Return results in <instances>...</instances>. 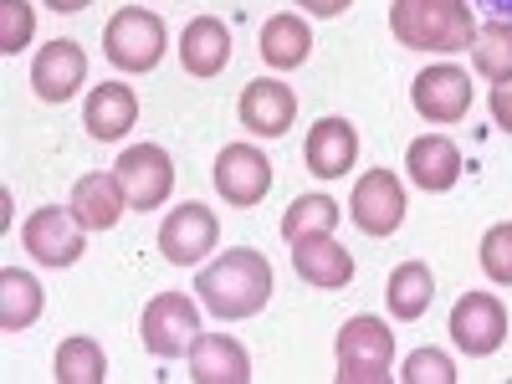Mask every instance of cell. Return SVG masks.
<instances>
[{"instance_id": "1", "label": "cell", "mask_w": 512, "mask_h": 384, "mask_svg": "<svg viewBox=\"0 0 512 384\" xmlns=\"http://www.w3.org/2000/svg\"><path fill=\"white\" fill-rule=\"evenodd\" d=\"M195 292H200V308L216 313L221 323H236V318H251L267 308L272 297V267L262 251L251 246H236L226 251L221 262H210L200 277H195Z\"/></svg>"}, {"instance_id": "2", "label": "cell", "mask_w": 512, "mask_h": 384, "mask_svg": "<svg viewBox=\"0 0 512 384\" xmlns=\"http://www.w3.org/2000/svg\"><path fill=\"white\" fill-rule=\"evenodd\" d=\"M390 36L410 52H472V6L466 0H395Z\"/></svg>"}, {"instance_id": "3", "label": "cell", "mask_w": 512, "mask_h": 384, "mask_svg": "<svg viewBox=\"0 0 512 384\" xmlns=\"http://www.w3.org/2000/svg\"><path fill=\"white\" fill-rule=\"evenodd\" d=\"M333 359H338V384H384L390 379V359H395V333L384 318H349L338 328V344H333Z\"/></svg>"}, {"instance_id": "4", "label": "cell", "mask_w": 512, "mask_h": 384, "mask_svg": "<svg viewBox=\"0 0 512 384\" xmlns=\"http://www.w3.org/2000/svg\"><path fill=\"white\" fill-rule=\"evenodd\" d=\"M164 47H169V31H164V21H159L154 11H144V6L113 11V21H108V31H103V52H108V62H113L118 72H154L159 57H164Z\"/></svg>"}, {"instance_id": "5", "label": "cell", "mask_w": 512, "mask_h": 384, "mask_svg": "<svg viewBox=\"0 0 512 384\" xmlns=\"http://www.w3.org/2000/svg\"><path fill=\"white\" fill-rule=\"evenodd\" d=\"M139 338L154 359H180L200 338V308L185 292H154L144 318H139Z\"/></svg>"}, {"instance_id": "6", "label": "cell", "mask_w": 512, "mask_h": 384, "mask_svg": "<svg viewBox=\"0 0 512 384\" xmlns=\"http://www.w3.org/2000/svg\"><path fill=\"white\" fill-rule=\"evenodd\" d=\"M21 241H26V251L36 256L41 267H72L82 251H88V226L77 221V210L67 205H41V210H31L26 216V226H21Z\"/></svg>"}, {"instance_id": "7", "label": "cell", "mask_w": 512, "mask_h": 384, "mask_svg": "<svg viewBox=\"0 0 512 384\" xmlns=\"http://www.w3.org/2000/svg\"><path fill=\"white\" fill-rule=\"evenodd\" d=\"M113 175L123 180V195H128V210H159L169 195H175V164L159 144H134L123 149Z\"/></svg>"}, {"instance_id": "8", "label": "cell", "mask_w": 512, "mask_h": 384, "mask_svg": "<svg viewBox=\"0 0 512 384\" xmlns=\"http://www.w3.org/2000/svg\"><path fill=\"white\" fill-rule=\"evenodd\" d=\"M216 241H221L216 210H205V205H195V200H185L180 210H169L164 226H159V251H164L169 267H195V262H205V256L216 251Z\"/></svg>"}, {"instance_id": "9", "label": "cell", "mask_w": 512, "mask_h": 384, "mask_svg": "<svg viewBox=\"0 0 512 384\" xmlns=\"http://www.w3.org/2000/svg\"><path fill=\"white\" fill-rule=\"evenodd\" d=\"M410 103L425 123H441V128L461 123L466 113H472V77H466L461 67H451V62H436L410 82Z\"/></svg>"}, {"instance_id": "10", "label": "cell", "mask_w": 512, "mask_h": 384, "mask_svg": "<svg viewBox=\"0 0 512 384\" xmlns=\"http://www.w3.org/2000/svg\"><path fill=\"white\" fill-rule=\"evenodd\" d=\"M502 338H507V308H502V297L492 292H466L461 303L451 308V344L461 354H472V359H487L502 349Z\"/></svg>"}, {"instance_id": "11", "label": "cell", "mask_w": 512, "mask_h": 384, "mask_svg": "<svg viewBox=\"0 0 512 384\" xmlns=\"http://www.w3.org/2000/svg\"><path fill=\"white\" fill-rule=\"evenodd\" d=\"M216 190L236 210L262 205L267 190H272V159L256 149V144H226L216 154Z\"/></svg>"}, {"instance_id": "12", "label": "cell", "mask_w": 512, "mask_h": 384, "mask_svg": "<svg viewBox=\"0 0 512 384\" xmlns=\"http://www.w3.org/2000/svg\"><path fill=\"white\" fill-rule=\"evenodd\" d=\"M349 216L364 236H395L405 221V185L390 169H369V175H359V185L349 195Z\"/></svg>"}, {"instance_id": "13", "label": "cell", "mask_w": 512, "mask_h": 384, "mask_svg": "<svg viewBox=\"0 0 512 384\" xmlns=\"http://www.w3.org/2000/svg\"><path fill=\"white\" fill-rule=\"evenodd\" d=\"M236 118H241L246 134H256V139H282L287 128L297 123V98H292L287 82L256 77V82H246V88H241Z\"/></svg>"}, {"instance_id": "14", "label": "cell", "mask_w": 512, "mask_h": 384, "mask_svg": "<svg viewBox=\"0 0 512 384\" xmlns=\"http://www.w3.org/2000/svg\"><path fill=\"white\" fill-rule=\"evenodd\" d=\"M82 82H88V52H82L77 41L57 36V41H47V47L36 52V62H31V88H36L41 103H67Z\"/></svg>"}, {"instance_id": "15", "label": "cell", "mask_w": 512, "mask_h": 384, "mask_svg": "<svg viewBox=\"0 0 512 384\" xmlns=\"http://www.w3.org/2000/svg\"><path fill=\"white\" fill-rule=\"evenodd\" d=\"M303 159L318 180H344L354 159H359V128L349 118H318L308 128V144H303Z\"/></svg>"}, {"instance_id": "16", "label": "cell", "mask_w": 512, "mask_h": 384, "mask_svg": "<svg viewBox=\"0 0 512 384\" xmlns=\"http://www.w3.org/2000/svg\"><path fill=\"white\" fill-rule=\"evenodd\" d=\"M292 272L303 277L308 287L338 292V287L354 282V256L333 236H303V241H292Z\"/></svg>"}, {"instance_id": "17", "label": "cell", "mask_w": 512, "mask_h": 384, "mask_svg": "<svg viewBox=\"0 0 512 384\" xmlns=\"http://www.w3.org/2000/svg\"><path fill=\"white\" fill-rule=\"evenodd\" d=\"M134 123H139V93L128 88V82H103V88H93L88 103H82V128H88L98 144L123 139Z\"/></svg>"}, {"instance_id": "18", "label": "cell", "mask_w": 512, "mask_h": 384, "mask_svg": "<svg viewBox=\"0 0 512 384\" xmlns=\"http://www.w3.org/2000/svg\"><path fill=\"white\" fill-rule=\"evenodd\" d=\"M190 379L195 384H246L251 359L231 333H200L190 344Z\"/></svg>"}, {"instance_id": "19", "label": "cell", "mask_w": 512, "mask_h": 384, "mask_svg": "<svg viewBox=\"0 0 512 384\" xmlns=\"http://www.w3.org/2000/svg\"><path fill=\"white\" fill-rule=\"evenodd\" d=\"M405 169H410V180H415L425 195H446V190L461 180V149H456L446 134H420V139L405 149Z\"/></svg>"}, {"instance_id": "20", "label": "cell", "mask_w": 512, "mask_h": 384, "mask_svg": "<svg viewBox=\"0 0 512 384\" xmlns=\"http://www.w3.org/2000/svg\"><path fill=\"white\" fill-rule=\"evenodd\" d=\"M180 62L190 77H221L231 62V31L216 16H195L180 36Z\"/></svg>"}, {"instance_id": "21", "label": "cell", "mask_w": 512, "mask_h": 384, "mask_svg": "<svg viewBox=\"0 0 512 384\" xmlns=\"http://www.w3.org/2000/svg\"><path fill=\"white\" fill-rule=\"evenodd\" d=\"M72 210L88 231H113L128 210V195H123V180L118 175H82L72 185Z\"/></svg>"}, {"instance_id": "22", "label": "cell", "mask_w": 512, "mask_h": 384, "mask_svg": "<svg viewBox=\"0 0 512 384\" xmlns=\"http://www.w3.org/2000/svg\"><path fill=\"white\" fill-rule=\"evenodd\" d=\"M313 52V31L308 21L297 16V11H282L262 26V62L277 67V72H292V67H303Z\"/></svg>"}, {"instance_id": "23", "label": "cell", "mask_w": 512, "mask_h": 384, "mask_svg": "<svg viewBox=\"0 0 512 384\" xmlns=\"http://www.w3.org/2000/svg\"><path fill=\"white\" fill-rule=\"evenodd\" d=\"M436 297V277L425 262H400L390 277H384V303H390V318L400 323H415Z\"/></svg>"}, {"instance_id": "24", "label": "cell", "mask_w": 512, "mask_h": 384, "mask_svg": "<svg viewBox=\"0 0 512 384\" xmlns=\"http://www.w3.org/2000/svg\"><path fill=\"white\" fill-rule=\"evenodd\" d=\"M41 308H47V292H41V282L31 272H21V267L0 272V328L21 333L41 318Z\"/></svg>"}, {"instance_id": "25", "label": "cell", "mask_w": 512, "mask_h": 384, "mask_svg": "<svg viewBox=\"0 0 512 384\" xmlns=\"http://www.w3.org/2000/svg\"><path fill=\"white\" fill-rule=\"evenodd\" d=\"M472 67H477V77L492 82V88H507V82H512V21L507 16H492L487 26H477V36H472Z\"/></svg>"}, {"instance_id": "26", "label": "cell", "mask_w": 512, "mask_h": 384, "mask_svg": "<svg viewBox=\"0 0 512 384\" xmlns=\"http://www.w3.org/2000/svg\"><path fill=\"white\" fill-rule=\"evenodd\" d=\"M52 379L57 384H103L108 379V359H103V344L98 338H67L52 359Z\"/></svg>"}, {"instance_id": "27", "label": "cell", "mask_w": 512, "mask_h": 384, "mask_svg": "<svg viewBox=\"0 0 512 384\" xmlns=\"http://www.w3.org/2000/svg\"><path fill=\"white\" fill-rule=\"evenodd\" d=\"M338 216H344L338 200H328V195H297L287 205V216H282V236H287V246L303 241V236H333Z\"/></svg>"}, {"instance_id": "28", "label": "cell", "mask_w": 512, "mask_h": 384, "mask_svg": "<svg viewBox=\"0 0 512 384\" xmlns=\"http://www.w3.org/2000/svg\"><path fill=\"white\" fill-rule=\"evenodd\" d=\"M477 262H482V272H487L497 287H512V221H502V226H492V231L482 236Z\"/></svg>"}, {"instance_id": "29", "label": "cell", "mask_w": 512, "mask_h": 384, "mask_svg": "<svg viewBox=\"0 0 512 384\" xmlns=\"http://www.w3.org/2000/svg\"><path fill=\"white\" fill-rule=\"evenodd\" d=\"M31 36H36V11H31V0H0V52L16 57Z\"/></svg>"}, {"instance_id": "30", "label": "cell", "mask_w": 512, "mask_h": 384, "mask_svg": "<svg viewBox=\"0 0 512 384\" xmlns=\"http://www.w3.org/2000/svg\"><path fill=\"white\" fill-rule=\"evenodd\" d=\"M400 379H405V384H456V364H451V354H441V349H415V354L405 359Z\"/></svg>"}, {"instance_id": "31", "label": "cell", "mask_w": 512, "mask_h": 384, "mask_svg": "<svg viewBox=\"0 0 512 384\" xmlns=\"http://www.w3.org/2000/svg\"><path fill=\"white\" fill-rule=\"evenodd\" d=\"M487 108H492L497 128H507V134H512V82H507V88H492V93H487Z\"/></svg>"}, {"instance_id": "32", "label": "cell", "mask_w": 512, "mask_h": 384, "mask_svg": "<svg viewBox=\"0 0 512 384\" xmlns=\"http://www.w3.org/2000/svg\"><path fill=\"white\" fill-rule=\"evenodd\" d=\"M292 6H303L308 16H344L354 0H292Z\"/></svg>"}, {"instance_id": "33", "label": "cell", "mask_w": 512, "mask_h": 384, "mask_svg": "<svg viewBox=\"0 0 512 384\" xmlns=\"http://www.w3.org/2000/svg\"><path fill=\"white\" fill-rule=\"evenodd\" d=\"M47 6H52L57 16H72V11H88L93 0H47Z\"/></svg>"}, {"instance_id": "34", "label": "cell", "mask_w": 512, "mask_h": 384, "mask_svg": "<svg viewBox=\"0 0 512 384\" xmlns=\"http://www.w3.org/2000/svg\"><path fill=\"white\" fill-rule=\"evenodd\" d=\"M477 6H487L492 16H507L512 21V0H477Z\"/></svg>"}]
</instances>
